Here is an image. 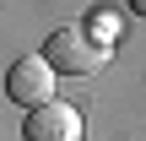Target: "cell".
I'll return each instance as SVG.
<instances>
[{
	"label": "cell",
	"mask_w": 146,
	"mask_h": 141,
	"mask_svg": "<svg viewBox=\"0 0 146 141\" xmlns=\"http://www.w3.org/2000/svg\"><path fill=\"white\" fill-rule=\"evenodd\" d=\"M22 141H81V114L70 109V103H43V109H33L27 114V125H22Z\"/></svg>",
	"instance_id": "3957f363"
},
{
	"label": "cell",
	"mask_w": 146,
	"mask_h": 141,
	"mask_svg": "<svg viewBox=\"0 0 146 141\" xmlns=\"http://www.w3.org/2000/svg\"><path fill=\"white\" fill-rule=\"evenodd\" d=\"M135 11H141V16H146V0H135Z\"/></svg>",
	"instance_id": "277c9868"
},
{
	"label": "cell",
	"mask_w": 146,
	"mask_h": 141,
	"mask_svg": "<svg viewBox=\"0 0 146 141\" xmlns=\"http://www.w3.org/2000/svg\"><path fill=\"white\" fill-rule=\"evenodd\" d=\"M43 60L65 76H92L108 65V43H98L87 27H54L49 43H43Z\"/></svg>",
	"instance_id": "6da1fadb"
},
{
	"label": "cell",
	"mask_w": 146,
	"mask_h": 141,
	"mask_svg": "<svg viewBox=\"0 0 146 141\" xmlns=\"http://www.w3.org/2000/svg\"><path fill=\"white\" fill-rule=\"evenodd\" d=\"M5 92H11L22 109H43V103H54V65H49L43 54L16 60L11 76H5Z\"/></svg>",
	"instance_id": "7a4b0ae2"
}]
</instances>
